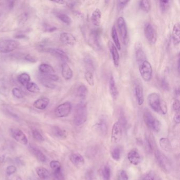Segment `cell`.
Instances as JSON below:
<instances>
[{
    "instance_id": "25",
    "label": "cell",
    "mask_w": 180,
    "mask_h": 180,
    "mask_svg": "<svg viewBox=\"0 0 180 180\" xmlns=\"http://www.w3.org/2000/svg\"><path fill=\"white\" fill-rule=\"evenodd\" d=\"M88 93V88L85 85H83V84L80 85L78 87L77 90V95L78 97L80 99V101L85 100Z\"/></svg>"
},
{
    "instance_id": "30",
    "label": "cell",
    "mask_w": 180,
    "mask_h": 180,
    "mask_svg": "<svg viewBox=\"0 0 180 180\" xmlns=\"http://www.w3.org/2000/svg\"><path fill=\"white\" fill-rule=\"evenodd\" d=\"M39 79L42 85L47 88L53 89L55 87V85L53 82L50 80L45 74H42L39 77Z\"/></svg>"
},
{
    "instance_id": "19",
    "label": "cell",
    "mask_w": 180,
    "mask_h": 180,
    "mask_svg": "<svg viewBox=\"0 0 180 180\" xmlns=\"http://www.w3.org/2000/svg\"><path fill=\"white\" fill-rule=\"evenodd\" d=\"M61 73L63 77L66 80H69L73 77V71L70 67L66 63H63L61 65Z\"/></svg>"
},
{
    "instance_id": "33",
    "label": "cell",
    "mask_w": 180,
    "mask_h": 180,
    "mask_svg": "<svg viewBox=\"0 0 180 180\" xmlns=\"http://www.w3.org/2000/svg\"><path fill=\"white\" fill-rule=\"evenodd\" d=\"M18 81L22 86L26 87L27 83L30 82V77L26 73H23L19 76Z\"/></svg>"
},
{
    "instance_id": "27",
    "label": "cell",
    "mask_w": 180,
    "mask_h": 180,
    "mask_svg": "<svg viewBox=\"0 0 180 180\" xmlns=\"http://www.w3.org/2000/svg\"><path fill=\"white\" fill-rule=\"evenodd\" d=\"M111 36L112 40H113V41L114 42V45L115 46V47H116L117 50H121V43H120V41L119 40L118 36V35H117L116 28L114 25L112 26L111 28Z\"/></svg>"
},
{
    "instance_id": "48",
    "label": "cell",
    "mask_w": 180,
    "mask_h": 180,
    "mask_svg": "<svg viewBox=\"0 0 180 180\" xmlns=\"http://www.w3.org/2000/svg\"><path fill=\"white\" fill-rule=\"evenodd\" d=\"M145 144H146V146L147 148L148 149V151H152L153 149V144L152 140H151V139L149 138L148 137H146L145 138Z\"/></svg>"
},
{
    "instance_id": "61",
    "label": "cell",
    "mask_w": 180,
    "mask_h": 180,
    "mask_svg": "<svg viewBox=\"0 0 180 180\" xmlns=\"http://www.w3.org/2000/svg\"><path fill=\"white\" fill-rule=\"evenodd\" d=\"M177 64H178V71H179V58H178V59Z\"/></svg>"
},
{
    "instance_id": "54",
    "label": "cell",
    "mask_w": 180,
    "mask_h": 180,
    "mask_svg": "<svg viewBox=\"0 0 180 180\" xmlns=\"http://www.w3.org/2000/svg\"><path fill=\"white\" fill-rule=\"evenodd\" d=\"M16 170V168L14 166L11 165V166H8L7 167V174H8V175H11V174H12L14 173H15Z\"/></svg>"
},
{
    "instance_id": "50",
    "label": "cell",
    "mask_w": 180,
    "mask_h": 180,
    "mask_svg": "<svg viewBox=\"0 0 180 180\" xmlns=\"http://www.w3.org/2000/svg\"><path fill=\"white\" fill-rule=\"evenodd\" d=\"M129 2V1H118L117 2L118 9L119 10L124 9Z\"/></svg>"
},
{
    "instance_id": "44",
    "label": "cell",
    "mask_w": 180,
    "mask_h": 180,
    "mask_svg": "<svg viewBox=\"0 0 180 180\" xmlns=\"http://www.w3.org/2000/svg\"><path fill=\"white\" fill-rule=\"evenodd\" d=\"M160 86L162 89L164 90V91H169L170 90V86L169 83L164 78L161 79L160 82Z\"/></svg>"
},
{
    "instance_id": "10",
    "label": "cell",
    "mask_w": 180,
    "mask_h": 180,
    "mask_svg": "<svg viewBox=\"0 0 180 180\" xmlns=\"http://www.w3.org/2000/svg\"><path fill=\"white\" fill-rule=\"evenodd\" d=\"M44 51L50 53V54H52L54 57L60 59V60L63 61L64 63H66L67 61L69 60V58L68 55L64 52L63 50L58 49V48H44L43 49Z\"/></svg>"
},
{
    "instance_id": "2",
    "label": "cell",
    "mask_w": 180,
    "mask_h": 180,
    "mask_svg": "<svg viewBox=\"0 0 180 180\" xmlns=\"http://www.w3.org/2000/svg\"><path fill=\"white\" fill-rule=\"evenodd\" d=\"M87 119V108L85 101H80L76 107L74 115L75 124L79 126L83 125Z\"/></svg>"
},
{
    "instance_id": "14",
    "label": "cell",
    "mask_w": 180,
    "mask_h": 180,
    "mask_svg": "<svg viewBox=\"0 0 180 180\" xmlns=\"http://www.w3.org/2000/svg\"><path fill=\"white\" fill-rule=\"evenodd\" d=\"M108 47L112 60H113L114 64L116 67H118L119 66L120 61L119 54L118 51V50L114 44L110 41L108 42Z\"/></svg>"
},
{
    "instance_id": "8",
    "label": "cell",
    "mask_w": 180,
    "mask_h": 180,
    "mask_svg": "<svg viewBox=\"0 0 180 180\" xmlns=\"http://www.w3.org/2000/svg\"><path fill=\"white\" fill-rule=\"evenodd\" d=\"M144 34L148 42L151 44H154L157 41V33L156 30L149 23H147L144 26Z\"/></svg>"
},
{
    "instance_id": "57",
    "label": "cell",
    "mask_w": 180,
    "mask_h": 180,
    "mask_svg": "<svg viewBox=\"0 0 180 180\" xmlns=\"http://www.w3.org/2000/svg\"><path fill=\"white\" fill-rule=\"evenodd\" d=\"M174 121L176 124H179L180 122V115L179 112H176L174 117Z\"/></svg>"
},
{
    "instance_id": "62",
    "label": "cell",
    "mask_w": 180,
    "mask_h": 180,
    "mask_svg": "<svg viewBox=\"0 0 180 180\" xmlns=\"http://www.w3.org/2000/svg\"><path fill=\"white\" fill-rule=\"evenodd\" d=\"M1 1H0V5H1Z\"/></svg>"
},
{
    "instance_id": "46",
    "label": "cell",
    "mask_w": 180,
    "mask_h": 180,
    "mask_svg": "<svg viewBox=\"0 0 180 180\" xmlns=\"http://www.w3.org/2000/svg\"><path fill=\"white\" fill-rule=\"evenodd\" d=\"M12 94L14 96L17 98H22L23 97V94L20 89L18 88H14L12 89Z\"/></svg>"
},
{
    "instance_id": "28",
    "label": "cell",
    "mask_w": 180,
    "mask_h": 180,
    "mask_svg": "<svg viewBox=\"0 0 180 180\" xmlns=\"http://www.w3.org/2000/svg\"><path fill=\"white\" fill-rule=\"evenodd\" d=\"M30 150L31 152L34 155L36 158L40 162H44L46 161V157L45 155L42 153L41 152L38 148L33 147V146H30Z\"/></svg>"
},
{
    "instance_id": "60",
    "label": "cell",
    "mask_w": 180,
    "mask_h": 180,
    "mask_svg": "<svg viewBox=\"0 0 180 180\" xmlns=\"http://www.w3.org/2000/svg\"><path fill=\"white\" fill-rule=\"evenodd\" d=\"M54 2L59 3L60 4H64L65 3V1H54Z\"/></svg>"
},
{
    "instance_id": "52",
    "label": "cell",
    "mask_w": 180,
    "mask_h": 180,
    "mask_svg": "<svg viewBox=\"0 0 180 180\" xmlns=\"http://www.w3.org/2000/svg\"><path fill=\"white\" fill-rule=\"evenodd\" d=\"M143 180H155V174L153 171L149 172L145 176Z\"/></svg>"
},
{
    "instance_id": "37",
    "label": "cell",
    "mask_w": 180,
    "mask_h": 180,
    "mask_svg": "<svg viewBox=\"0 0 180 180\" xmlns=\"http://www.w3.org/2000/svg\"><path fill=\"white\" fill-rule=\"evenodd\" d=\"M85 78L86 81L90 86H93L94 85V77L92 71L87 70L85 73Z\"/></svg>"
},
{
    "instance_id": "6",
    "label": "cell",
    "mask_w": 180,
    "mask_h": 180,
    "mask_svg": "<svg viewBox=\"0 0 180 180\" xmlns=\"http://www.w3.org/2000/svg\"><path fill=\"white\" fill-rule=\"evenodd\" d=\"M123 129L122 123L118 121L114 123L111 134V142L113 144L119 143L122 137Z\"/></svg>"
},
{
    "instance_id": "38",
    "label": "cell",
    "mask_w": 180,
    "mask_h": 180,
    "mask_svg": "<svg viewBox=\"0 0 180 180\" xmlns=\"http://www.w3.org/2000/svg\"><path fill=\"white\" fill-rule=\"evenodd\" d=\"M139 5L140 8L145 12H148L151 9V5L149 1L147 0L145 1H140L139 2Z\"/></svg>"
},
{
    "instance_id": "47",
    "label": "cell",
    "mask_w": 180,
    "mask_h": 180,
    "mask_svg": "<svg viewBox=\"0 0 180 180\" xmlns=\"http://www.w3.org/2000/svg\"><path fill=\"white\" fill-rule=\"evenodd\" d=\"M50 166L54 171L58 170L61 168V164L59 162L57 161H52L50 163Z\"/></svg>"
},
{
    "instance_id": "59",
    "label": "cell",
    "mask_w": 180,
    "mask_h": 180,
    "mask_svg": "<svg viewBox=\"0 0 180 180\" xmlns=\"http://www.w3.org/2000/svg\"><path fill=\"white\" fill-rule=\"evenodd\" d=\"M15 37H16V38H18V39H23V38H25V36H24V35H18V36H16Z\"/></svg>"
},
{
    "instance_id": "20",
    "label": "cell",
    "mask_w": 180,
    "mask_h": 180,
    "mask_svg": "<svg viewBox=\"0 0 180 180\" xmlns=\"http://www.w3.org/2000/svg\"><path fill=\"white\" fill-rule=\"evenodd\" d=\"M102 14L100 9H96L92 13L91 20L93 24L96 26H99L102 21Z\"/></svg>"
},
{
    "instance_id": "35",
    "label": "cell",
    "mask_w": 180,
    "mask_h": 180,
    "mask_svg": "<svg viewBox=\"0 0 180 180\" xmlns=\"http://www.w3.org/2000/svg\"><path fill=\"white\" fill-rule=\"evenodd\" d=\"M111 155L112 158L116 161L120 160L121 157V149L118 146L115 147L111 151Z\"/></svg>"
},
{
    "instance_id": "31",
    "label": "cell",
    "mask_w": 180,
    "mask_h": 180,
    "mask_svg": "<svg viewBox=\"0 0 180 180\" xmlns=\"http://www.w3.org/2000/svg\"><path fill=\"white\" fill-rule=\"evenodd\" d=\"M39 70L43 74H53L55 72L52 66L46 64H42L39 66Z\"/></svg>"
},
{
    "instance_id": "11",
    "label": "cell",
    "mask_w": 180,
    "mask_h": 180,
    "mask_svg": "<svg viewBox=\"0 0 180 180\" xmlns=\"http://www.w3.org/2000/svg\"><path fill=\"white\" fill-rule=\"evenodd\" d=\"M11 136L15 139L16 141L22 144L26 145L27 143V139L24 133L20 129L18 128H11L10 129Z\"/></svg>"
},
{
    "instance_id": "32",
    "label": "cell",
    "mask_w": 180,
    "mask_h": 180,
    "mask_svg": "<svg viewBox=\"0 0 180 180\" xmlns=\"http://www.w3.org/2000/svg\"><path fill=\"white\" fill-rule=\"evenodd\" d=\"M160 145L162 149L166 152H170L172 150V146L169 139L167 138L162 137L160 139Z\"/></svg>"
},
{
    "instance_id": "17",
    "label": "cell",
    "mask_w": 180,
    "mask_h": 180,
    "mask_svg": "<svg viewBox=\"0 0 180 180\" xmlns=\"http://www.w3.org/2000/svg\"><path fill=\"white\" fill-rule=\"evenodd\" d=\"M127 158L131 164L137 165L141 161V157L136 150H131L127 154Z\"/></svg>"
},
{
    "instance_id": "42",
    "label": "cell",
    "mask_w": 180,
    "mask_h": 180,
    "mask_svg": "<svg viewBox=\"0 0 180 180\" xmlns=\"http://www.w3.org/2000/svg\"><path fill=\"white\" fill-rule=\"evenodd\" d=\"M84 62H85V65L88 68H89L91 70H94L95 69V64L92 59L89 57V56H86L84 58Z\"/></svg>"
},
{
    "instance_id": "39",
    "label": "cell",
    "mask_w": 180,
    "mask_h": 180,
    "mask_svg": "<svg viewBox=\"0 0 180 180\" xmlns=\"http://www.w3.org/2000/svg\"><path fill=\"white\" fill-rule=\"evenodd\" d=\"M102 176L104 180H110L111 177L110 168L108 166H105L102 171Z\"/></svg>"
},
{
    "instance_id": "51",
    "label": "cell",
    "mask_w": 180,
    "mask_h": 180,
    "mask_svg": "<svg viewBox=\"0 0 180 180\" xmlns=\"http://www.w3.org/2000/svg\"><path fill=\"white\" fill-rule=\"evenodd\" d=\"M179 106H180V104H179V100L177 99L174 100L172 104V107L173 110L176 111V112H178L179 110Z\"/></svg>"
},
{
    "instance_id": "4",
    "label": "cell",
    "mask_w": 180,
    "mask_h": 180,
    "mask_svg": "<svg viewBox=\"0 0 180 180\" xmlns=\"http://www.w3.org/2000/svg\"><path fill=\"white\" fill-rule=\"evenodd\" d=\"M140 75L145 81H149L152 78L153 68L149 62L146 60L138 65Z\"/></svg>"
},
{
    "instance_id": "16",
    "label": "cell",
    "mask_w": 180,
    "mask_h": 180,
    "mask_svg": "<svg viewBox=\"0 0 180 180\" xmlns=\"http://www.w3.org/2000/svg\"><path fill=\"white\" fill-rule=\"evenodd\" d=\"M70 160L73 164L78 167H82L85 163L83 157L78 153L72 154L70 157Z\"/></svg>"
},
{
    "instance_id": "22",
    "label": "cell",
    "mask_w": 180,
    "mask_h": 180,
    "mask_svg": "<svg viewBox=\"0 0 180 180\" xmlns=\"http://www.w3.org/2000/svg\"><path fill=\"white\" fill-rule=\"evenodd\" d=\"M172 40L175 44H178L180 41V27L178 22L174 25L172 30Z\"/></svg>"
},
{
    "instance_id": "12",
    "label": "cell",
    "mask_w": 180,
    "mask_h": 180,
    "mask_svg": "<svg viewBox=\"0 0 180 180\" xmlns=\"http://www.w3.org/2000/svg\"><path fill=\"white\" fill-rule=\"evenodd\" d=\"M60 40L63 44L69 46H74L77 42L75 36L68 32H63L60 34Z\"/></svg>"
},
{
    "instance_id": "5",
    "label": "cell",
    "mask_w": 180,
    "mask_h": 180,
    "mask_svg": "<svg viewBox=\"0 0 180 180\" xmlns=\"http://www.w3.org/2000/svg\"><path fill=\"white\" fill-rule=\"evenodd\" d=\"M117 24L118 29L122 37L124 44L126 45L128 41V33L126 21L123 16H120L117 19Z\"/></svg>"
},
{
    "instance_id": "23",
    "label": "cell",
    "mask_w": 180,
    "mask_h": 180,
    "mask_svg": "<svg viewBox=\"0 0 180 180\" xmlns=\"http://www.w3.org/2000/svg\"><path fill=\"white\" fill-rule=\"evenodd\" d=\"M49 102L50 100L48 98H41L35 101V102L33 104V106L38 109L43 110L47 107Z\"/></svg>"
},
{
    "instance_id": "56",
    "label": "cell",
    "mask_w": 180,
    "mask_h": 180,
    "mask_svg": "<svg viewBox=\"0 0 180 180\" xmlns=\"http://www.w3.org/2000/svg\"><path fill=\"white\" fill-rule=\"evenodd\" d=\"M24 59L25 60L31 63H34L37 61V59L30 55H26Z\"/></svg>"
},
{
    "instance_id": "15",
    "label": "cell",
    "mask_w": 180,
    "mask_h": 180,
    "mask_svg": "<svg viewBox=\"0 0 180 180\" xmlns=\"http://www.w3.org/2000/svg\"><path fill=\"white\" fill-rule=\"evenodd\" d=\"M135 55L138 65L146 60V54L143 50L142 45L139 42L137 43L135 46Z\"/></svg>"
},
{
    "instance_id": "18",
    "label": "cell",
    "mask_w": 180,
    "mask_h": 180,
    "mask_svg": "<svg viewBox=\"0 0 180 180\" xmlns=\"http://www.w3.org/2000/svg\"><path fill=\"white\" fill-rule=\"evenodd\" d=\"M143 119L146 126L149 128L152 129L157 119L154 118L153 115L151 114V112L148 110L144 111L143 114Z\"/></svg>"
},
{
    "instance_id": "13",
    "label": "cell",
    "mask_w": 180,
    "mask_h": 180,
    "mask_svg": "<svg viewBox=\"0 0 180 180\" xmlns=\"http://www.w3.org/2000/svg\"><path fill=\"white\" fill-rule=\"evenodd\" d=\"M134 94L137 104L142 106L144 103V95L143 88L139 83H137L134 87Z\"/></svg>"
},
{
    "instance_id": "26",
    "label": "cell",
    "mask_w": 180,
    "mask_h": 180,
    "mask_svg": "<svg viewBox=\"0 0 180 180\" xmlns=\"http://www.w3.org/2000/svg\"><path fill=\"white\" fill-rule=\"evenodd\" d=\"M98 29H94L92 31L91 34V40L93 41V43L94 44L95 47L97 48H100V44L99 42V38L100 36V31Z\"/></svg>"
},
{
    "instance_id": "49",
    "label": "cell",
    "mask_w": 180,
    "mask_h": 180,
    "mask_svg": "<svg viewBox=\"0 0 180 180\" xmlns=\"http://www.w3.org/2000/svg\"><path fill=\"white\" fill-rule=\"evenodd\" d=\"M161 127H162V125L160 121H159L158 119H156L154 125L152 128V130L156 133H159L161 131Z\"/></svg>"
},
{
    "instance_id": "58",
    "label": "cell",
    "mask_w": 180,
    "mask_h": 180,
    "mask_svg": "<svg viewBox=\"0 0 180 180\" xmlns=\"http://www.w3.org/2000/svg\"><path fill=\"white\" fill-rule=\"evenodd\" d=\"M57 28L54 26H51L50 25H47L46 26V28H45V30H46L48 32H53L55 30H56Z\"/></svg>"
},
{
    "instance_id": "21",
    "label": "cell",
    "mask_w": 180,
    "mask_h": 180,
    "mask_svg": "<svg viewBox=\"0 0 180 180\" xmlns=\"http://www.w3.org/2000/svg\"><path fill=\"white\" fill-rule=\"evenodd\" d=\"M109 88L110 94L112 98L116 99L117 98L118 95V89L116 85L115 79L112 75L110 76V78L109 79Z\"/></svg>"
},
{
    "instance_id": "40",
    "label": "cell",
    "mask_w": 180,
    "mask_h": 180,
    "mask_svg": "<svg viewBox=\"0 0 180 180\" xmlns=\"http://www.w3.org/2000/svg\"><path fill=\"white\" fill-rule=\"evenodd\" d=\"M58 18L61 21H62L63 23H65L67 25H70L72 22L71 18L68 15H67L65 13L59 14L58 15Z\"/></svg>"
},
{
    "instance_id": "9",
    "label": "cell",
    "mask_w": 180,
    "mask_h": 180,
    "mask_svg": "<svg viewBox=\"0 0 180 180\" xmlns=\"http://www.w3.org/2000/svg\"><path fill=\"white\" fill-rule=\"evenodd\" d=\"M71 109V104L69 102H67L59 105L55 109L54 113L55 116L58 117H65L69 115Z\"/></svg>"
},
{
    "instance_id": "43",
    "label": "cell",
    "mask_w": 180,
    "mask_h": 180,
    "mask_svg": "<svg viewBox=\"0 0 180 180\" xmlns=\"http://www.w3.org/2000/svg\"><path fill=\"white\" fill-rule=\"evenodd\" d=\"M54 175L55 178L57 180H65V177L64 174L62 171L61 168L59 169L58 170H56L54 171Z\"/></svg>"
},
{
    "instance_id": "7",
    "label": "cell",
    "mask_w": 180,
    "mask_h": 180,
    "mask_svg": "<svg viewBox=\"0 0 180 180\" xmlns=\"http://www.w3.org/2000/svg\"><path fill=\"white\" fill-rule=\"evenodd\" d=\"M19 46V43L13 40H4L0 41V53H7L13 51Z\"/></svg>"
},
{
    "instance_id": "53",
    "label": "cell",
    "mask_w": 180,
    "mask_h": 180,
    "mask_svg": "<svg viewBox=\"0 0 180 180\" xmlns=\"http://www.w3.org/2000/svg\"><path fill=\"white\" fill-rule=\"evenodd\" d=\"M46 76L51 81H57L59 80V77L57 75L54 74H45Z\"/></svg>"
},
{
    "instance_id": "55",
    "label": "cell",
    "mask_w": 180,
    "mask_h": 180,
    "mask_svg": "<svg viewBox=\"0 0 180 180\" xmlns=\"http://www.w3.org/2000/svg\"><path fill=\"white\" fill-rule=\"evenodd\" d=\"M120 178L121 180H128V176L125 170H122L120 172Z\"/></svg>"
},
{
    "instance_id": "45",
    "label": "cell",
    "mask_w": 180,
    "mask_h": 180,
    "mask_svg": "<svg viewBox=\"0 0 180 180\" xmlns=\"http://www.w3.org/2000/svg\"><path fill=\"white\" fill-rule=\"evenodd\" d=\"M32 135L33 138L39 142H42L44 140L43 136L41 135V134L39 133L36 129H34L32 131Z\"/></svg>"
},
{
    "instance_id": "36",
    "label": "cell",
    "mask_w": 180,
    "mask_h": 180,
    "mask_svg": "<svg viewBox=\"0 0 180 180\" xmlns=\"http://www.w3.org/2000/svg\"><path fill=\"white\" fill-rule=\"evenodd\" d=\"M26 88L28 91L33 93H38L40 92V88L36 83L30 82L27 83V85L26 86Z\"/></svg>"
},
{
    "instance_id": "1",
    "label": "cell",
    "mask_w": 180,
    "mask_h": 180,
    "mask_svg": "<svg viewBox=\"0 0 180 180\" xmlns=\"http://www.w3.org/2000/svg\"><path fill=\"white\" fill-rule=\"evenodd\" d=\"M148 103L150 107L154 111L162 115H166L167 108L166 103L161 99L160 95L156 93H152L148 96Z\"/></svg>"
},
{
    "instance_id": "34",
    "label": "cell",
    "mask_w": 180,
    "mask_h": 180,
    "mask_svg": "<svg viewBox=\"0 0 180 180\" xmlns=\"http://www.w3.org/2000/svg\"><path fill=\"white\" fill-rule=\"evenodd\" d=\"M37 173L39 176L42 179H46L50 176L49 171L43 167H38L37 168Z\"/></svg>"
},
{
    "instance_id": "41",
    "label": "cell",
    "mask_w": 180,
    "mask_h": 180,
    "mask_svg": "<svg viewBox=\"0 0 180 180\" xmlns=\"http://www.w3.org/2000/svg\"><path fill=\"white\" fill-rule=\"evenodd\" d=\"M170 1H160V8L163 13H165L169 9L170 7Z\"/></svg>"
},
{
    "instance_id": "3",
    "label": "cell",
    "mask_w": 180,
    "mask_h": 180,
    "mask_svg": "<svg viewBox=\"0 0 180 180\" xmlns=\"http://www.w3.org/2000/svg\"><path fill=\"white\" fill-rule=\"evenodd\" d=\"M155 158L162 171L168 174L172 171V164L167 156L160 151L157 149L155 152Z\"/></svg>"
},
{
    "instance_id": "29",
    "label": "cell",
    "mask_w": 180,
    "mask_h": 180,
    "mask_svg": "<svg viewBox=\"0 0 180 180\" xmlns=\"http://www.w3.org/2000/svg\"><path fill=\"white\" fill-rule=\"evenodd\" d=\"M52 133L53 135L58 138L65 139L67 137V133L58 126H53L52 128Z\"/></svg>"
},
{
    "instance_id": "24",
    "label": "cell",
    "mask_w": 180,
    "mask_h": 180,
    "mask_svg": "<svg viewBox=\"0 0 180 180\" xmlns=\"http://www.w3.org/2000/svg\"><path fill=\"white\" fill-rule=\"evenodd\" d=\"M94 126L96 131L103 135H106L107 133L108 126L105 121L100 120L96 124H95Z\"/></svg>"
}]
</instances>
